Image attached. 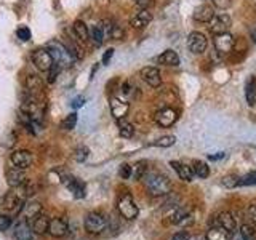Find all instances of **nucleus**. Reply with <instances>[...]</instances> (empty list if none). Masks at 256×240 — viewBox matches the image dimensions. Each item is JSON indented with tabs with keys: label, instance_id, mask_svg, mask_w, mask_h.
<instances>
[{
	"label": "nucleus",
	"instance_id": "nucleus-1",
	"mask_svg": "<svg viewBox=\"0 0 256 240\" xmlns=\"http://www.w3.org/2000/svg\"><path fill=\"white\" fill-rule=\"evenodd\" d=\"M144 186L152 197H162L172 192V182L166 176L160 173H149L144 174Z\"/></svg>",
	"mask_w": 256,
	"mask_h": 240
},
{
	"label": "nucleus",
	"instance_id": "nucleus-2",
	"mask_svg": "<svg viewBox=\"0 0 256 240\" xmlns=\"http://www.w3.org/2000/svg\"><path fill=\"white\" fill-rule=\"evenodd\" d=\"M46 50L52 53L53 61L60 69L70 68L72 64H74V61H76L74 54L70 53L69 48L66 45H62L61 42H58V40H52V42H48L46 44Z\"/></svg>",
	"mask_w": 256,
	"mask_h": 240
},
{
	"label": "nucleus",
	"instance_id": "nucleus-3",
	"mask_svg": "<svg viewBox=\"0 0 256 240\" xmlns=\"http://www.w3.org/2000/svg\"><path fill=\"white\" fill-rule=\"evenodd\" d=\"M22 116L29 117L34 122H38L44 117V102L38 100V96H29V100H24L20 106Z\"/></svg>",
	"mask_w": 256,
	"mask_h": 240
},
{
	"label": "nucleus",
	"instance_id": "nucleus-4",
	"mask_svg": "<svg viewBox=\"0 0 256 240\" xmlns=\"http://www.w3.org/2000/svg\"><path fill=\"white\" fill-rule=\"evenodd\" d=\"M84 226L88 234H101V232L108 228V218L102 213L92 212L85 216Z\"/></svg>",
	"mask_w": 256,
	"mask_h": 240
},
{
	"label": "nucleus",
	"instance_id": "nucleus-5",
	"mask_svg": "<svg viewBox=\"0 0 256 240\" xmlns=\"http://www.w3.org/2000/svg\"><path fill=\"white\" fill-rule=\"evenodd\" d=\"M30 60H32V64H34L40 72H50V69L54 64L53 56L46 48H37V50H34Z\"/></svg>",
	"mask_w": 256,
	"mask_h": 240
},
{
	"label": "nucleus",
	"instance_id": "nucleus-6",
	"mask_svg": "<svg viewBox=\"0 0 256 240\" xmlns=\"http://www.w3.org/2000/svg\"><path fill=\"white\" fill-rule=\"evenodd\" d=\"M117 210H118V213L122 214L125 220H134L136 216H138V213H140V210H138V206H136L133 197L128 194V192H125V194H122V196L118 197Z\"/></svg>",
	"mask_w": 256,
	"mask_h": 240
},
{
	"label": "nucleus",
	"instance_id": "nucleus-7",
	"mask_svg": "<svg viewBox=\"0 0 256 240\" xmlns=\"http://www.w3.org/2000/svg\"><path fill=\"white\" fill-rule=\"evenodd\" d=\"M230 24H232V20L228 13H218V14H214L210 21V30L213 36L226 34L230 28Z\"/></svg>",
	"mask_w": 256,
	"mask_h": 240
},
{
	"label": "nucleus",
	"instance_id": "nucleus-8",
	"mask_svg": "<svg viewBox=\"0 0 256 240\" xmlns=\"http://www.w3.org/2000/svg\"><path fill=\"white\" fill-rule=\"evenodd\" d=\"M206 37L202 34V32H190L188 37V48L194 53V54H202L206 50Z\"/></svg>",
	"mask_w": 256,
	"mask_h": 240
},
{
	"label": "nucleus",
	"instance_id": "nucleus-9",
	"mask_svg": "<svg viewBox=\"0 0 256 240\" xmlns=\"http://www.w3.org/2000/svg\"><path fill=\"white\" fill-rule=\"evenodd\" d=\"M154 118H156L157 125H160L162 128H168L178 120V112L172 108H165V109H160Z\"/></svg>",
	"mask_w": 256,
	"mask_h": 240
},
{
	"label": "nucleus",
	"instance_id": "nucleus-10",
	"mask_svg": "<svg viewBox=\"0 0 256 240\" xmlns=\"http://www.w3.org/2000/svg\"><path fill=\"white\" fill-rule=\"evenodd\" d=\"M10 162H12L13 166L24 170V168L30 166V164H32V154H30L29 150H26V149L13 150L12 156H10Z\"/></svg>",
	"mask_w": 256,
	"mask_h": 240
},
{
	"label": "nucleus",
	"instance_id": "nucleus-11",
	"mask_svg": "<svg viewBox=\"0 0 256 240\" xmlns=\"http://www.w3.org/2000/svg\"><path fill=\"white\" fill-rule=\"evenodd\" d=\"M141 78L146 82L149 86L152 88H157L162 84V77H160V70L157 68H152V66H148V68H142L141 72H140Z\"/></svg>",
	"mask_w": 256,
	"mask_h": 240
},
{
	"label": "nucleus",
	"instance_id": "nucleus-12",
	"mask_svg": "<svg viewBox=\"0 0 256 240\" xmlns=\"http://www.w3.org/2000/svg\"><path fill=\"white\" fill-rule=\"evenodd\" d=\"M214 48L216 52L221 53V54H228L232 52L234 48V37L230 34H220V36H214Z\"/></svg>",
	"mask_w": 256,
	"mask_h": 240
},
{
	"label": "nucleus",
	"instance_id": "nucleus-13",
	"mask_svg": "<svg viewBox=\"0 0 256 240\" xmlns=\"http://www.w3.org/2000/svg\"><path fill=\"white\" fill-rule=\"evenodd\" d=\"M24 200L18 192H10V194H6L5 198H4V206L6 208V210H12V212H16V213H20L22 210V206H24Z\"/></svg>",
	"mask_w": 256,
	"mask_h": 240
},
{
	"label": "nucleus",
	"instance_id": "nucleus-14",
	"mask_svg": "<svg viewBox=\"0 0 256 240\" xmlns=\"http://www.w3.org/2000/svg\"><path fill=\"white\" fill-rule=\"evenodd\" d=\"M64 186H66L70 192H72V196H74L76 198H84L85 197V184L74 178V176H66L64 178Z\"/></svg>",
	"mask_w": 256,
	"mask_h": 240
},
{
	"label": "nucleus",
	"instance_id": "nucleus-15",
	"mask_svg": "<svg viewBox=\"0 0 256 240\" xmlns=\"http://www.w3.org/2000/svg\"><path fill=\"white\" fill-rule=\"evenodd\" d=\"M128 109H130V104H128L125 100H120L117 96L110 98V112L117 120L125 118V116L128 114Z\"/></svg>",
	"mask_w": 256,
	"mask_h": 240
},
{
	"label": "nucleus",
	"instance_id": "nucleus-16",
	"mask_svg": "<svg viewBox=\"0 0 256 240\" xmlns=\"http://www.w3.org/2000/svg\"><path fill=\"white\" fill-rule=\"evenodd\" d=\"M69 230V224L62 218H53L50 220V226H48V232L53 237H64Z\"/></svg>",
	"mask_w": 256,
	"mask_h": 240
},
{
	"label": "nucleus",
	"instance_id": "nucleus-17",
	"mask_svg": "<svg viewBox=\"0 0 256 240\" xmlns=\"http://www.w3.org/2000/svg\"><path fill=\"white\" fill-rule=\"evenodd\" d=\"M24 181H26V173H24V170H21V168L13 166L6 172V184L12 189L21 186Z\"/></svg>",
	"mask_w": 256,
	"mask_h": 240
},
{
	"label": "nucleus",
	"instance_id": "nucleus-18",
	"mask_svg": "<svg viewBox=\"0 0 256 240\" xmlns=\"http://www.w3.org/2000/svg\"><path fill=\"white\" fill-rule=\"evenodd\" d=\"M194 20L197 21V22H210L212 21V18L214 16V8L212 6V5H200V6H197L196 10H194Z\"/></svg>",
	"mask_w": 256,
	"mask_h": 240
},
{
	"label": "nucleus",
	"instance_id": "nucleus-19",
	"mask_svg": "<svg viewBox=\"0 0 256 240\" xmlns=\"http://www.w3.org/2000/svg\"><path fill=\"white\" fill-rule=\"evenodd\" d=\"M152 21V13L149 10H140L133 18L130 20V26L134 29H142Z\"/></svg>",
	"mask_w": 256,
	"mask_h": 240
},
{
	"label": "nucleus",
	"instance_id": "nucleus-20",
	"mask_svg": "<svg viewBox=\"0 0 256 240\" xmlns=\"http://www.w3.org/2000/svg\"><path fill=\"white\" fill-rule=\"evenodd\" d=\"M206 240H232V232H229L228 229H224L221 226H213L206 230Z\"/></svg>",
	"mask_w": 256,
	"mask_h": 240
},
{
	"label": "nucleus",
	"instance_id": "nucleus-21",
	"mask_svg": "<svg viewBox=\"0 0 256 240\" xmlns=\"http://www.w3.org/2000/svg\"><path fill=\"white\" fill-rule=\"evenodd\" d=\"M216 224L224 229H228L229 232H234L236 228H237V222H236V218L232 216V213L229 212H222L218 214V218H216Z\"/></svg>",
	"mask_w": 256,
	"mask_h": 240
},
{
	"label": "nucleus",
	"instance_id": "nucleus-22",
	"mask_svg": "<svg viewBox=\"0 0 256 240\" xmlns=\"http://www.w3.org/2000/svg\"><path fill=\"white\" fill-rule=\"evenodd\" d=\"M13 234H14L16 240H30L32 236H34V230H32V228L29 226L28 222L21 221V222L16 224Z\"/></svg>",
	"mask_w": 256,
	"mask_h": 240
},
{
	"label": "nucleus",
	"instance_id": "nucleus-23",
	"mask_svg": "<svg viewBox=\"0 0 256 240\" xmlns=\"http://www.w3.org/2000/svg\"><path fill=\"white\" fill-rule=\"evenodd\" d=\"M170 165L173 166V170L178 173L180 176V180L182 181H192V176H194V172H192V166H188V165H184L181 162H170Z\"/></svg>",
	"mask_w": 256,
	"mask_h": 240
},
{
	"label": "nucleus",
	"instance_id": "nucleus-24",
	"mask_svg": "<svg viewBox=\"0 0 256 240\" xmlns=\"http://www.w3.org/2000/svg\"><path fill=\"white\" fill-rule=\"evenodd\" d=\"M48 226H50V220H48V216L40 213L34 218V222H32V230H34L36 234L42 236V234H45V232H48Z\"/></svg>",
	"mask_w": 256,
	"mask_h": 240
},
{
	"label": "nucleus",
	"instance_id": "nucleus-25",
	"mask_svg": "<svg viewBox=\"0 0 256 240\" xmlns=\"http://www.w3.org/2000/svg\"><path fill=\"white\" fill-rule=\"evenodd\" d=\"M158 62L164 64V66L176 68V66H180V56L173 50H166L158 56Z\"/></svg>",
	"mask_w": 256,
	"mask_h": 240
},
{
	"label": "nucleus",
	"instance_id": "nucleus-26",
	"mask_svg": "<svg viewBox=\"0 0 256 240\" xmlns=\"http://www.w3.org/2000/svg\"><path fill=\"white\" fill-rule=\"evenodd\" d=\"M245 98L250 106H254L256 104V78L253 76L248 78L245 84Z\"/></svg>",
	"mask_w": 256,
	"mask_h": 240
},
{
	"label": "nucleus",
	"instance_id": "nucleus-27",
	"mask_svg": "<svg viewBox=\"0 0 256 240\" xmlns=\"http://www.w3.org/2000/svg\"><path fill=\"white\" fill-rule=\"evenodd\" d=\"M72 29H74V34L80 42H86V40L90 38V29H88V26L84 21L77 20L74 22V26H72Z\"/></svg>",
	"mask_w": 256,
	"mask_h": 240
},
{
	"label": "nucleus",
	"instance_id": "nucleus-28",
	"mask_svg": "<svg viewBox=\"0 0 256 240\" xmlns=\"http://www.w3.org/2000/svg\"><path fill=\"white\" fill-rule=\"evenodd\" d=\"M192 172H194V174L198 176L200 180H205L208 178V174H210V168H208V165L202 162V160H194V162H192Z\"/></svg>",
	"mask_w": 256,
	"mask_h": 240
},
{
	"label": "nucleus",
	"instance_id": "nucleus-29",
	"mask_svg": "<svg viewBox=\"0 0 256 240\" xmlns=\"http://www.w3.org/2000/svg\"><path fill=\"white\" fill-rule=\"evenodd\" d=\"M26 86H28V92H30V94H34L37 92H42V78L38 76H28L26 78Z\"/></svg>",
	"mask_w": 256,
	"mask_h": 240
},
{
	"label": "nucleus",
	"instance_id": "nucleus-30",
	"mask_svg": "<svg viewBox=\"0 0 256 240\" xmlns=\"http://www.w3.org/2000/svg\"><path fill=\"white\" fill-rule=\"evenodd\" d=\"M189 216V210L188 208H174V212L170 214V221L173 224H181V222H186Z\"/></svg>",
	"mask_w": 256,
	"mask_h": 240
},
{
	"label": "nucleus",
	"instance_id": "nucleus-31",
	"mask_svg": "<svg viewBox=\"0 0 256 240\" xmlns=\"http://www.w3.org/2000/svg\"><path fill=\"white\" fill-rule=\"evenodd\" d=\"M104 38H106V37H104V30L101 28V24H96V26H93L90 29V40L96 46H101L102 42H104Z\"/></svg>",
	"mask_w": 256,
	"mask_h": 240
},
{
	"label": "nucleus",
	"instance_id": "nucleus-32",
	"mask_svg": "<svg viewBox=\"0 0 256 240\" xmlns=\"http://www.w3.org/2000/svg\"><path fill=\"white\" fill-rule=\"evenodd\" d=\"M118 133H120V136H124V138H132L134 134V128L130 122H126L125 118H120L118 120Z\"/></svg>",
	"mask_w": 256,
	"mask_h": 240
},
{
	"label": "nucleus",
	"instance_id": "nucleus-33",
	"mask_svg": "<svg viewBox=\"0 0 256 240\" xmlns=\"http://www.w3.org/2000/svg\"><path fill=\"white\" fill-rule=\"evenodd\" d=\"M22 210H24V214H26L28 218H36L37 214L42 213V205H40L38 202H30L28 205L24 204Z\"/></svg>",
	"mask_w": 256,
	"mask_h": 240
},
{
	"label": "nucleus",
	"instance_id": "nucleus-34",
	"mask_svg": "<svg viewBox=\"0 0 256 240\" xmlns=\"http://www.w3.org/2000/svg\"><path fill=\"white\" fill-rule=\"evenodd\" d=\"M238 236L242 240H256V230L250 224H244L238 230Z\"/></svg>",
	"mask_w": 256,
	"mask_h": 240
},
{
	"label": "nucleus",
	"instance_id": "nucleus-35",
	"mask_svg": "<svg viewBox=\"0 0 256 240\" xmlns=\"http://www.w3.org/2000/svg\"><path fill=\"white\" fill-rule=\"evenodd\" d=\"M148 164L144 162V160H141V162H136L132 168H133V172H132V178H134V180H141L144 174H146V172H148V166H146Z\"/></svg>",
	"mask_w": 256,
	"mask_h": 240
},
{
	"label": "nucleus",
	"instance_id": "nucleus-36",
	"mask_svg": "<svg viewBox=\"0 0 256 240\" xmlns=\"http://www.w3.org/2000/svg\"><path fill=\"white\" fill-rule=\"evenodd\" d=\"M176 142V138L174 136H162V138L156 140L154 142H150V146H157V148H170L173 146V144Z\"/></svg>",
	"mask_w": 256,
	"mask_h": 240
},
{
	"label": "nucleus",
	"instance_id": "nucleus-37",
	"mask_svg": "<svg viewBox=\"0 0 256 240\" xmlns=\"http://www.w3.org/2000/svg\"><path fill=\"white\" fill-rule=\"evenodd\" d=\"M76 125H77V114H76V112H72V114H69V116L61 122V128H62V130H68V132L74 130Z\"/></svg>",
	"mask_w": 256,
	"mask_h": 240
},
{
	"label": "nucleus",
	"instance_id": "nucleus-38",
	"mask_svg": "<svg viewBox=\"0 0 256 240\" xmlns=\"http://www.w3.org/2000/svg\"><path fill=\"white\" fill-rule=\"evenodd\" d=\"M253 184H256V172H252L245 176H240L238 186H253Z\"/></svg>",
	"mask_w": 256,
	"mask_h": 240
},
{
	"label": "nucleus",
	"instance_id": "nucleus-39",
	"mask_svg": "<svg viewBox=\"0 0 256 240\" xmlns=\"http://www.w3.org/2000/svg\"><path fill=\"white\" fill-rule=\"evenodd\" d=\"M238 180H240V176L237 174H229V176H224L222 178V184L226 188H237L238 186Z\"/></svg>",
	"mask_w": 256,
	"mask_h": 240
},
{
	"label": "nucleus",
	"instance_id": "nucleus-40",
	"mask_svg": "<svg viewBox=\"0 0 256 240\" xmlns=\"http://www.w3.org/2000/svg\"><path fill=\"white\" fill-rule=\"evenodd\" d=\"M88 154H90V150H88V148L80 146V148H77L76 152H74V158L77 160V162H85L86 157H88Z\"/></svg>",
	"mask_w": 256,
	"mask_h": 240
},
{
	"label": "nucleus",
	"instance_id": "nucleus-41",
	"mask_svg": "<svg viewBox=\"0 0 256 240\" xmlns=\"http://www.w3.org/2000/svg\"><path fill=\"white\" fill-rule=\"evenodd\" d=\"M16 36H18V38H21L22 42H28V40H30V30H29V28H26V26H22V28H20L18 30H16Z\"/></svg>",
	"mask_w": 256,
	"mask_h": 240
},
{
	"label": "nucleus",
	"instance_id": "nucleus-42",
	"mask_svg": "<svg viewBox=\"0 0 256 240\" xmlns=\"http://www.w3.org/2000/svg\"><path fill=\"white\" fill-rule=\"evenodd\" d=\"M132 172H133L132 165H128V164H124L122 166H120V170H118V174L122 176L124 180H128V178H132Z\"/></svg>",
	"mask_w": 256,
	"mask_h": 240
},
{
	"label": "nucleus",
	"instance_id": "nucleus-43",
	"mask_svg": "<svg viewBox=\"0 0 256 240\" xmlns=\"http://www.w3.org/2000/svg\"><path fill=\"white\" fill-rule=\"evenodd\" d=\"M125 36V32H124V29L118 26V24H116L114 22V26H112V30H110V38H116V40H118V38H122Z\"/></svg>",
	"mask_w": 256,
	"mask_h": 240
},
{
	"label": "nucleus",
	"instance_id": "nucleus-44",
	"mask_svg": "<svg viewBox=\"0 0 256 240\" xmlns=\"http://www.w3.org/2000/svg\"><path fill=\"white\" fill-rule=\"evenodd\" d=\"M12 226V218L6 214H0V232L6 230L8 228Z\"/></svg>",
	"mask_w": 256,
	"mask_h": 240
},
{
	"label": "nucleus",
	"instance_id": "nucleus-45",
	"mask_svg": "<svg viewBox=\"0 0 256 240\" xmlns=\"http://www.w3.org/2000/svg\"><path fill=\"white\" fill-rule=\"evenodd\" d=\"M213 5L216 8H221V10H226L232 5V0H213Z\"/></svg>",
	"mask_w": 256,
	"mask_h": 240
},
{
	"label": "nucleus",
	"instance_id": "nucleus-46",
	"mask_svg": "<svg viewBox=\"0 0 256 240\" xmlns=\"http://www.w3.org/2000/svg\"><path fill=\"white\" fill-rule=\"evenodd\" d=\"M136 5H138L141 10H149V6L154 5V2H152V0H138Z\"/></svg>",
	"mask_w": 256,
	"mask_h": 240
},
{
	"label": "nucleus",
	"instance_id": "nucleus-47",
	"mask_svg": "<svg viewBox=\"0 0 256 240\" xmlns=\"http://www.w3.org/2000/svg\"><path fill=\"white\" fill-rule=\"evenodd\" d=\"M84 104H85V98H84V96H77V98L72 101L70 106L74 108V109H77V108H82Z\"/></svg>",
	"mask_w": 256,
	"mask_h": 240
},
{
	"label": "nucleus",
	"instance_id": "nucleus-48",
	"mask_svg": "<svg viewBox=\"0 0 256 240\" xmlns=\"http://www.w3.org/2000/svg\"><path fill=\"white\" fill-rule=\"evenodd\" d=\"M190 237L186 234V232H178V234H174V236H172L168 240H189Z\"/></svg>",
	"mask_w": 256,
	"mask_h": 240
},
{
	"label": "nucleus",
	"instance_id": "nucleus-49",
	"mask_svg": "<svg viewBox=\"0 0 256 240\" xmlns=\"http://www.w3.org/2000/svg\"><path fill=\"white\" fill-rule=\"evenodd\" d=\"M112 54H114V50H112V48H109V50L102 54V64H109V61H110V58H112Z\"/></svg>",
	"mask_w": 256,
	"mask_h": 240
},
{
	"label": "nucleus",
	"instance_id": "nucleus-50",
	"mask_svg": "<svg viewBox=\"0 0 256 240\" xmlns=\"http://www.w3.org/2000/svg\"><path fill=\"white\" fill-rule=\"evenodd\" d=\"M224 157H226V152H218V154H212L210 156V160H221V158H224Z\"/></svg>",
	"mask_w": 256,
	"mask_h": 240
},
{
	"label": "nucleus",
	"instance_id": "nucleus-51",
	"mask_svg": "<svg viewBox=\"0 0 256 240\" xmlns=\"http://www.w3.org/2000/svg\"><path fill=\"white\" fill-rule=\"evenodd\" d=\"M250 218H252V221L256 224V205H253V206L250 208Z\"/></svg>",
	"mask_w": 256,
	"mask_h": 240
},
{
	"label": "nucleus",
	"instance_id": "nucleus-52",
	"mask_svg": "<svg viewBox=\"0 0 256 240\" xmlns=\"http://www.w3.org/2000/svg\"><path fill=\"white\" fill-rule=\"evenodd\" d=\"M250 36H252V38H253V42L256 44V28L250 30Z\"/></svg>",
	"mask_w": 256,
	"mask_h": 240
},
{
	"label": "nucleus",
	"instance_id": "nucleus-53",
	"mask_svg": "<svg viewBox=\"0 0 256 240\" xmlns=\"http://www.w3.org/2000/svg\"><path fill=\"white\" fill-rule=\"evenodd\" d=\"M189 240H197V238H189Z\"/></svg>",
	"mask_w": 256,
	"mask_h": 240
},
{
	"label": "nucleus",
	"instance_id": "nucleus-54",
	"mask_svg": "<svg viewBox=\"0 0 256 240\" xmlns=\"http://www.w3.org/2000/svg\"><path fill=\"white\" fill-rule=\"evenodd\" d=\"M136 2H138V0H136Z\"/></svg>",
	"mask_w": 256,
	"mask_h": 240
}]
</instances>
